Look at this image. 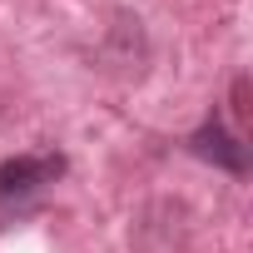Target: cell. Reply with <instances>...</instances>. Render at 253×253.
Here are the masks:
<instances>
[{"label": "cell", "instance_id": "obj_1", "mask_svg": "<svg viewBox=\"0 0 253 253\" xmlns=\"http://www.w3.org/2000/svg\"><path fill=\"white\" fill-rule=\"evenodd\" d=\"M65 179V154L60 149H40V154H15L0 164V218L25 213L50 184Z\"/></svg>", "mask_w": 253, "mask_h": 253}, {"label": "cell", "instance_id": "obj_2", "mask_svg": "<svg viewBox=\"0 0 253 253\" xmlns=\"http://www.w3.org/2000/svg\"><path fill=\"white\" fill-rule=\"evenodd\" d=\"M189 149H194L199 159H209V164L228 169V174H243V169H248V149H243V139L223 129V119H218V114H209L199 129L189 134Z\"/></svg>", "mask_w": 253, "mask_h": 253}]
</instances>
